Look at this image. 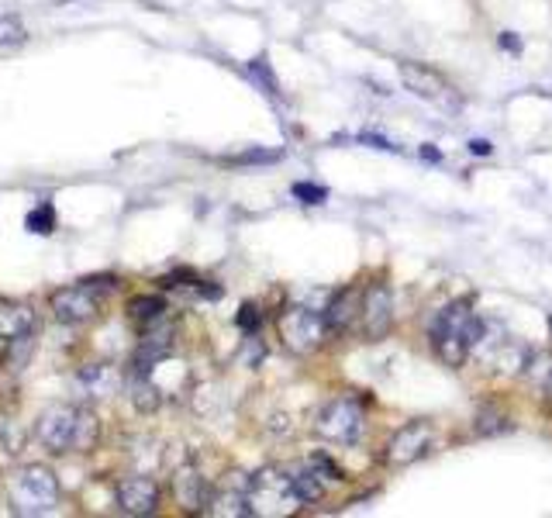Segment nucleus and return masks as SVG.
<instances>
[{
	"mask_svg": "<svg viewBox=\"0 0 552 518\" xmlns=\"http://www.w3.org/2000/svg\"><path fill=\"white\" fill-rule=\"evenodd\" d=\"M359 321H363V332L366 339H383L394 325V298H390V287L377 280L363 290L359 298Z\"/></svg>",
	"mask_w": 552,
	"mask_h": 518,
	"instance_id": "6e6552de",
	"label": "nucleus"
},
{
	"mask_svg": "<svg viewBox=\"0 0 552 518\" xmlns=\"http://www.w3.org/2000/svg\"><path fill=\"white\" fill-rule=\"evenodd\" d=\"M421 156H425V159H442V152H439V149H432V145H425V149H421Z\"/></svg>",
	"mask_w": 552,
	"mask_h": 518,
	"instance_id": "c85d7f7f",
	"label": "nucleus"
},
{
	"mask_svg": "<svg viewBox=\"0 0 552 518\" xmlns=\"http://www.w3.org/2000/svg\"><path fill=\"white\" fill-rule=\"evenodd\" d=\"M245 483H239V487H225V491H214V494L207 498L204 512H211V515H232V518L252 515V508H249V494H245Z\"/></svg>",
	"mask_w": 552,
	"mask_h": 518,
	"instance_id": "4468645a",
	"label": "nucleus"
},
{
	"mask_svg": "<svg viewBox=\"0 0 552 518\" xmlns=\"http://www.w3.org/2000/svg\"><path fill=\"white\" fill-rule=\"evenodd\" d=\"M363 429H366V414H363V405L356 398H335L314 418V432L328 443H339V446L359 443Z\"/></svg>",
	"mask_w": 552,
	"mask_h": 518,
	"instance_id": "20e7f679",
	"label": "nucleus"
},
{
	"mask_svg": "<svg viewBox=\"0 0 552 518\" xmlns=\"http://www.w3.org/2000/svg\"><path fill=\"white\" fill-rule=\"evenodd\" d=\"M483 332H487V325L473 314L470 301H452V305H446L435 314L428 336H432V345H435L439 360L448 363V367H459L470 356V349L480 345Z\"/></svg>",
	"mask_w": 552,
	"mask_h": 518,
	"instance_id": "f03ea898",
	"label": "nucleus"
},
{
	"mask_svg": "<svg viewBox=\"0 0 552 518\" xmlns=\"http://www.w3.org/2000/svg\"><path fill=\"white\" fill-rule=\"evenodd\" d=\"M56 501H59V481L42 463L25 467L11 483V505L18 515H45L56 508Z\"/></svg>",
	"mask_w": 552,
	"mask_h": 518,
	"instance_id": "7ed1b4c3",
	"label": "nucleus"
},
{
	"mask_svg": "<svg viewBox=\"0 0 552 518\" xmlns=\"http://www.w3.org/2000/svg\"><path fill=\"white\" fill-rule=\"evenodd\" d=\"M501 49H508V52H521V38L511 32H504L501 35Z\"/></svg>",
	"mask_w": 552,
	"mask_h": 518,
	"instance_id": "bb28decb",
	"label": "nucleus"
},
{
	"mask_svg": "<svg viewBox=\"0 0 552 518\" xmlns=\"http://www.w3.org/2000/svg\"><path fill=\"white\" fill-rule=\"evenodd\" d=\"M34 352V332H25V336H18V339H7V367L11 370H21L28 360H32Z\"/></svg>",
	"mask_w": 552,
	"mask_h": 518,
	"instance_id": "6ab92c4d",
	"label": "nucleus"
},
{
	"mask_svg": "<svg viewBox=\"0 0 552 518\" xmlns=\"http://www.w3.org/2000/svg\"><path fill=\"white\" fill-rule=\"evenodd\" d=\"M294 197H301L304 205H325L328 190L318 187V183H294Z\"/></svg>",
	"mask_w": 552,
	"mask_h": 518,
	"instance_id": "5701e85b",
	"label": "nucleus"
},
{
	"mask_svg": "<svg viewBox=\"0 0 552 518\" xmlns=\"http://www.w3.org/2000/svg\"><path fill=\"white\" fill-rule=\"evenodd\" d=\"M114 501L125 515H152L159 508V487L152 477H142V474H132L125 481H118V491H114Z\"/></svg>",
	"mask_w": 552,
	"mask_h": 518,
	"instance_id": "9b49d317",
	"label": "nucleus"
},
{
	"mask_svg": "<svg viewBox=\"0 0 552 518\" xmlns=\"http://www.w3.org/2000/svg\"><path fill=\"white\" fill-rule=\"evenodd\" d=\"M280 336H283L287 349L310 352L325 336V314L314 308H304V305H294V308H287L280 314Z\"/></svg>",
	"mask_w": 552,
	"mask_h": 518,
	"instance_id": "0eeeda50",
	"label": "nucleus"
},
{
	"mask_svg": "<svg viewBox=\"0 0 552 518\" xmlns=\"http://www.w3.org/2000/svg\"><path fill=\"white\" fill-rule=\"evenodd\" d=\"M310 463H314V467H318V470H325V474H328V477H332V481H342V470H339V467H335V463H332V460H328V456H314V460H310Z\"/></svg>",
	"mask_w": 552,
	"mask_h": 518,
	"instance_id": "393cba45",
	"label": "nucleus"
},
{
	"mask_svg": "<svg viewBox=\"0 0 552 518\" xmlns=\"http://www.w3.org/2000/svg\"><path fill=\"white\" fill-rule=\"evenodd\" d=\"M401 83L411 90L414 97L432 104H446V107H456V94L446 83L442 73H435L432 66H421V63H401Z\"/></svg>",
	"mask_w": 552,
	"mask_h": 518,
	"instance_id": "9d476101",
	"label": "nucleus"
},
{
	"mask_svg": "<svg viewBox=\"0 0 552 518\" xmlns=\"http://www.w3.org/2000/svg\"><path fill=\"white\" fill-rule=\"evenodd\" d=\"M107 280H83L76 287L66 290H56L52 294V311L63 325H83V321H94L101 314L104 294H107Z\"/></svg>",
	"mask_w": 552,
	"mask_h": 518,
	"instance_id": "423d86ee",
	"label": "nucleus"
},
{
	"mask_svg": "<svg viewBox=\"0 0 552 518\" xmlns=\"http://www.w3.org/2000/svg\"><path fill=\"white\" fill-rule=\"evenodd\" d=\"M470 149H473L477 156H490V152H494V145H490L487 138H473V142H470Z\"/></svg>",
	"mask_w": 552,
	"mask_h": 518,
	"instance_id": "cd10ccee",
	"label": "nucleus"
},
{
	"mask_svg": "<svg viewBox=\"0 0 552 518\" xmlns=\"http://www.w3.org/2000/svg\"><path fill=\"white\" fill-rule=\"evenodd\" d=\"M159 383L152 380V374H145V370H138V377L132 380V401H135L138 412H156V405H159Z\"/></svg>",
	"mask_w": 552,
	"mask_h": 518,
	"instance_id": "f3484780",
	"label": "nucleus"
},
{
	"mask_svg": "<svg viewBox=\"0 0 552 518\" xmlns=\"http://www.w3.org/2000/svg\"><path fill=\"white\" fill-rule=\"evenodd\" d=\"M546 390H549V398H552V370H549V377H546Z\"/></svg>",
	"mask_w": 552,
	"mask_h": 518,
	"instance_id": "c756f323",
	"label": "nucleus"
},
{
	"mask_svg": "<svg viewBox=\"0 0 552 518\" xmlns=\"http://www.w3.org/2000/svg\"><path fill=\"white\" fill-rule=\"evenodd\" d=\"M235 325H239L242 332L256 336V332H259V325H263V314H259L256 305H242V311L235 314Z\"/></svg>",
	"mask_w": 552,
	"mask_h": 518,
	"instance_id": "412c9836",
	"label": "nucleus"
},
{
	"mask_svg": "<svg viewBox=\"0 0 552 518\" xmlns=\"http://www.w3.org/2000/svg\"><path fill=\"white\" fill-rule=\"evenodd\" d=\"M52 228H56V211H52V205L34 207L32 214H28V232H38V236H49Z\"/></svg>",
	"mask_w": 552,
	"mask_h": 518,
	"instance_id": "aec40b11",
	"label": "nucleus"
},
{
	"mask_svg": "<svg viewBox=\"0 0 552 518\" xmlns=\"http://www.w3.org/2000/svg\"><path fill=\"white\" fill-rule=\"evenodd\" d=\"M508 418H501V414H480V432H487V436H494V432H504L508 425H504Z\"/></svg>",
	"mask_w": 552,
	"mask_h": 518,
	"instance_id": "b1692460",
	"label": "nucleus"
},
{
	"mask_svg": "<svg viewBox=\"0 0 552 518\" xmlns=\"http://www.w3.org/2000/svg\"><path fill=\"white\" fill-rule=\"evenodd\" d=\"M34 332V311L28 305H0V339H18Z\"/></svg>",
	"mask_w": 552,
	"mask_h": 518,
	"instance_id": "2eb2a0df",
	"label": "nucleus"
},
{
	"mask_svg": "<svg viewBox=\"0 0 552 518\" xmlns=\"http://www.w3.org/2000/svg\"><path fill=\"white\" fill-rule=\"evenodd\" d=\"M163 311H166V301L159 294H142V298H132V305H128V314L135 321H145V325L163 318Z\"/></svg>",
	"mask_w": 552,
	"mask_h": 518,
	"instance_id": "a211bd4d",
	"label": "nucleus"
},
{
	"mask_svg": "<svg viewBox=\"0 0 552 518\" xmlns=\"http://www.w3.org/2000/svg\"><path fill=\"white\" fill-rule=\"evenodd\" d=\"M273 159H280V152H245L235 163H273Z\"/></svg>",
	"mask_w": 552,
	"mask_h": 518,
	"instance_id": "a878e982",
	"label": "nucleus"
},
{
	"mask_svg": "<svg viewBox=\"0 0 552 518\" xmlns=\"http://www.w3.org/2000/svg\"><path fill=\"white\" fill-rule=\"evenodd\" d=\"M435 443V429L432 421H411L404 429H397V436L387 446V463L390 467H411L421 456H428V449Z\"/></svg>",
	"mask_w": 552,
	"mask_h": 518,
	"instance_id": "1a4fd4ad",
	"label": "nucleus"
},
{
	"mask_svg": "<svg viewBox=\"0 0 552 518\" xmlns=\"http://www.w3.org/2000/svg\"><path fill=\"white\" fill-rule=\"evenodd\" d=\"M25 42V25L18 18H0V45H18Z\"/></svg>",
	"mask_w": 552,
	"mask_h": 518,
	"instance_id": "4be33fe9",
	"label": "nucleus"
},
{
	"mask_svg": "<svg viewBox=\"0 0 552 518\" xmlns=\"http://www.w3.org/2000/svg\"><path fill=\"white\" fill-rule=\"evenodd\" d=\"M76 383H80V390H83L87 398H97V401H101V398H111V394L118 390L121 377H118V370L107 367V363H90V367L80 370Z\"/></svg>",
	"mask_w": 552,
	"mask_h": 518,
	"instance_id": "f8f14e48",
	"label": "nucleus"
},
{
	"mask_svg": "<svg viewBox=\"0 0 552 518\" xmlns=\"http://www.w3.org/2000/svg\"><path fill=\"white\" fill-rule=\"evenodd\" d=\"M34 432L49 452H90L101 439V421L87 408L52 405L49 412L38 414Z\"/></svg>",
	"mask_w": 552,
	"mask_h": 518,
	"instance_id": "f257e3e1",
	"label": "nucleus"
},
{
	"mask_svg": "<svg viewBox=\"0 0 552 518\" xmlns=\"http://www.w3.org/2000/svg\"><path fill=\"white\" fill-rule=\"evenodd\" d=\"M359 298L363 294H356V290L335 294L328 301V308L321 311L325 314V332H345V329H352V321L359 318Z\"/></svg>",
	"mask_w": 552,
	"mask_h": 518,
	"instance_id": "ddd939ff",
	"label": "nucleus"
},
{
	"mask_svg": "<svg viewBox=\"0 0 552 518\" xmlns=\"http://www.w3.org/2000/svg\"><path fill=\"white\" fill-rule=\"evenodd\" d=\"M290 483H294V494H297V501H318L321 494H325V483H321V474L314 470V463L310 467H297V470H290Z\"/></svg>",
	"mask_w": 552,
	"mask_h": 518,
	"instance_id": "dca6fc26",
	"label": "nucleus"
},
{
	"mask_svg": "<svg viewBox=\"0 0 552 518\" xmlns=\"http://www.w3.org/2000/svg\"><path fill=\"white\" fill-rule=\"evenodd\" d=\"M245 494H249V508L252 515H283L294 508L297 494H294V483L290 474L283 470H259L256 477H249L245 483Z\"/></svg>",
	"mask_w": 552,
	"mask_h": 518,
	"instance_id": "39448f33",
	"label": "nucleus"
}]
</instances>
